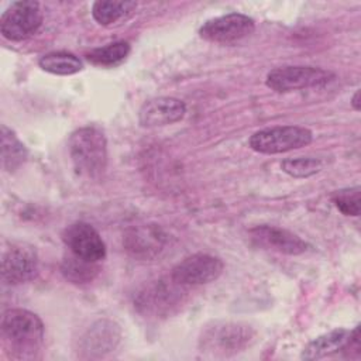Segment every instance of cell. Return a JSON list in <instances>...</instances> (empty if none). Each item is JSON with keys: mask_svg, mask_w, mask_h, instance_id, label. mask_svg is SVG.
Wrapping results in <instances>:
<instances>
[{"mask_svg": "<svg viewBox=\"0 0 361 361\" xmlns=\"http://www.w3.org/2000/svg\"><path fill=\"white\" fill-rule=\"evenodd\" d=\"M44 323L27 309H8L1 316V337L6 351L18 360L35 358L44 341Z\"/></svg>", "mask_w": 361, "mask_h": 361, "instance_id": "1", "label": "cell"}, {"mask_svg": "<svg viewBox=\"0 0 361 361\" xmlns=\"http://www.w3.org/2000/svg\"><path fill=\"white\" fill-rule=\"evenodd\" d=\"M68 151L75 171L85 178H100L107 166V141L102 130L86 126L75 130L68 141Z\"/></svg>", "mask_w": 361, "mask_h": 361, "instance_id": "2", "label": "cell"}, {"mask_svg": "<svg viewBox=\"0 0 361 361\" xmlns=\"http://www.w3.org/2000/svg\"><path fill=\"white\" fill-rule=\"evenodd\" d=\"M255 331L240 322H213L202 330L199 348L212 357H230L252 341Z\"/></svg>", "mask_w": 361, "mask_h": 361, "instance_id": "3", "label": "cell"}, {"mask_svg": "<svg viewBox=\"0 0 361 361\" xmlns=\"http://www.w3.org/2000/svg\"><path fill=\"white\" fill-rule=\"evenodd\" d=\"M334 73L314 66H281L268 72L265 83L278 93L322 87L334 79Z\"/></svg>", "mask_w": 361, "mask_h": 361, "instance_id": "4", "label": "cell"}, {"mask_svg": "<svg viewBox=\"0 0 361 361\" xmlns=\"http://www.w3.org/2000/svg\"><path fill=\"white\" fill-rule=\"evenodd\" d=\"M313 134L309 128L299 126H276L262 128L250 138L251 149L259 154H282L306 147L312 142Z\"/></svg>", "mask_w": 361, "mask_h": 361, "instance_id": "5", "label": "cell"}, {"mask_svg": "<svg viewBox=\"0 0 361 361\" xmlns=\"http://www.w3.org/2000/svg\"><path fill=\"white\" fill-rule=\"evenodd\" d=\"M42 24L38 1L21 0L11 3L0 18V31L6 39L24 41L34 35Z\"/></svg>", "mask_w": 361, "mask_h": 361, "instance_id": "6", "label": "cell"}, {"mask_svg": "<svg viewBox=\"0 0 361 361\" xmlns=\"http://www.w3.org/2000/svg\"><path fill=\"white\" fill-rule=\"evenodd\" d=\"M183 285L175 279H159L138 293L135 306L142 314L168 316L183 302Z\"/></svg>", "mask_w": 361, "mask_h": 361, "instance_id": "7", "label": "cell"}, {"mask_svg": "<svg viewBox=\"0 0 361 361\" xmlns=\"http://www.w3.org/2000/svg\"><path fill=\"white\" fill-rule=\"evenodd\" d=\"M224 264L219 257L197 252L183 258L171 272V278L183 286L204 285L216 281L223 272Z\"/></svg>", "mask_w": 361, "mask_h": 361, "instance_id": "8", "label": "cell"}, {"mask_svg": "<svg viewBox=\"0 0 361 361\" xmlns=\"http://www.w3.org/2000/svg\"><path fill=\"white\" fill-rule=\"evenodd\" d=\"M123 245L127 254L133 258L149 261L164 251L166 245V234L157 224H135L126 230Z\"/></svg>", "mask_w": 361, "mask_h": 361, "instance_id": "9", "label": "cell"}, {"mask_svg": "<svg viewBox=\"0 0 361 361\" xmlns=\"http://www.w3.org/2000/svg\"><path fill=\"white\" fill-rule=\"evenodd\" d=\"M255 30V23L251 17L240 13H230L212 20H207L199 30V35L210 42L233 44Z\"/></svg>", "mask_w": 361, "mask_h": 361, "instance_id": "10", "label": "cell"}, {"mask_svg": "<svg viewBox=\"0 0 361 361\" xmlns=\"http://www.w3.org/2000/svg\"><path fill=\"white\" fill-rule=\"evenodd\" d=\"M62 240L69 251L83 259L99 262L106 257V244L93 226L75 221L65 227Z\"/></svg>", "mask_w": 361, "mask_h": 361, "instance_id": "11", "label": "cell"}, {"mask_svg": "<svg viewBox=\"0 0 361 361\" xmlns=\"http://www.w3.org/2000/svg\"><path fill=\"white\" fill-rule=\"evenodd\" d=\"M250 240L257 247L286 255H299L307 251L309 245L298 234L269 224H259L250 231Z\"/></svg>", "mask_w": 361, "mask_h": 361, "instance_id": "12", "label": "cell"}, {"mask_svg": "<svg viewBox=\"0 0 361 361\" xmlns=\"http://www.w3.org/2000/svg\"><path fill=\"white\" fill-rule=\"evenodd\" d=\"M38 274V255L31 245L14 244L3 255L1 276L8 285H20Z\"/></svg>", "mask_w": 361, "mask_h": 361, "instance_id": "13", "label": "cell"}, {"mask_svg": "<svg viewBox=\"0 0 361 361\" xmlns=\"http://www.w3.org/2000/svg\"><path fill=\"white\" fill-rule=\"evenodd\" d=\"M120 327L111 320L94 322L79 338V353L83 358H102L114 351L120 343Z\"/></svg>", "mask_w": 361, "mask_h": 361, "instance_id": "14", "label": "cell"}, {"mask_svg": "<svg viewBox=\"0 0 361 361\" xmlns=\"http://www.w3.org/2000/svg\"><path fill=\"white\" fill-rule=\"evenodd\" d=\"M185 114L186 106L182 100L176 97L161 96L149 99L141 106L138 111V121L142 127L154 128L173 124L182 120Z\"/></svg>", "mask_w": 361, "mask_h": 361, "instance_id": "15", "label": "cell"}, {"mask_svg": "<svg viewBox=\"0 0 361 361\" xmlns=\"http://www.w3.org/2000/svg\"><path fill=\"white\" fill-rule=\"evenodd\" d=\"M351 330L336 329L312 340L302 351V360H320L344 348Z\"/></svg>", "mask_w": 361, "mask_h": 361, "instance_id": "16", "label": "cell"}, {"mask_svg": "<svg viewBox=\"0 0 361 361\" xmlns=\"http://www.w3.org/2000/svg\"><path fill=\"white\" fill-rule=\"evenodd\" d=\"M28 157L25 145L7 126H1V166L7 172L17 171Z\"/></svg>", "mask_w": 361, "mask_h": 361, "instance_id": "17", "label": "cell"}, {"mask_svg": "<svg viewBox=\"0 0 361 361\" xmlns=\"http://www.w3.org/2000/svg\"><path fill=\"white\" fill-rule=\"evenodd\" d=\"M61 272L66 281L82 285L89 283L96 278V275L99 274V265L97 262L83 259L71 252L63 258L61 264Z\"/></svg>", "mask_w": 361, "mask_h": 361, "instance_id": "18", "label": "cell"}, {"mask_svg": "<svg viewBox=\"0 0 361 361\" xmlns=\"http://www.w3.org/2000/svg\"><path fill=\"white\" fill-rule=\"evenodd\" d=\"M38 65L45 72H49L52 75H62V76L78 73L83 68L82 61L75 54H71L66 51L45 54L39 58Z\"/></svg>", "mask_w": 361, "mask_h": 361, "instance_id": "19", "label": "cell"}, {"mask_svg": "<svg viewBox=\"0 0 361 361\" xmlns=\"http://www.w3.org/2000/svg\"><path fill=\"white\" fill-rule=\"evenodd\" d=\"M137 7L135 1L99 0L92 6V17L100 25H111L127 17Z\"/></svg>", "mask_w": 361, "mask_h": 361, "instance_id": "20", "label": "cell"}, {"mask_svg": "<svg viewBox=\"0 0 361 361\" xmlns=\"http://www.w3.org/2000/svg\"><path fill=\"white\" fill-rule=\"evenodd\" d=\"M130 54V44L127 41H116L106 47L92 49L86 58L97 66H116L121 63Z\"/></svg>", "mask_w": 361, "mask_h": 361, "instance_id": "21", "label": "cell"}, {"mask_svg": "<svg viewBox=\"0 0 361 361\" xmlns=\"http://www.w3.org/2000/svg\"><path fill=\"white\" fill-rule=\"evenodd\" d=\"M281 169L293 178H309L323 169V161L316 157L286 158L282 161Z\"/></svg>", "mask_w": 361, "mask_h": 361, "instance_id": "22", "label": "cell"}, {"mask_svg": "<svg viewBox=\"0 0 361 361\" xmlns=\"http://www.w3.org/2000/svg\"><path fill=\"white\" fill-rule=\"evenodd\" d=\"M331 200L337 210H340L344 216H358L361 203V189L360 186H354L336 190L331 195Z\"/></svg>", "mask_w": 361, "mask_h": 361, "instance_id": "23", "label": "cell"}, {"mask_svg": "<svg viewBox=\"0 0 361 361\" xmlns=\"http://www.w3.org/2000/svg\"><path fill=\"white\" fill-rule=\"evenodd\" d=\"M358 96H360V92L357 90V92L354 93L353 99H351V104H353V107H354L355 110H360V102H358Z\"/></svg>", "mask_w": 361, "mask_h": 361, "instance_id": "24", "label": "cell"}]
</instances>
